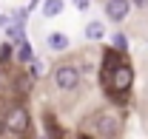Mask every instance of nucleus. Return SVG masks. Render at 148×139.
<instances>
[{"label": "nucleus", "mask_w": 148, "mask_h": 139, "mask_svg": "<svg viewBox=\"0 0 148 139\" xmlns=\"http://www.w3.org/2000/svg\"><path fill=\"white\" fill-rule=\"evenodd\" d=\"M131 85V68L128 65H117L114 74H106V91H125Z\"/></svg>", "instance_id": "obj_3"}, {"label": "nucleus", "mask_w": 148, "mask_h": 139, "mask_svg": "<svg viewBox=\"0 0 148 139\" xmlns=\"http://www.w3.org/2000/svg\"><path fill=\"white\" fill-rule=\"evenodd\" d=\"M9 23H12V20L6 17V14H0V26H3V29H6V26H9Z\"/></svg>", "instance_id": "obj_16"}, {"label": "nucleus", "mask_w": 148, "mask_h": 139, "mask_svg": "<svg viewBox=\"0 0 148 139\" xmlns=\"http://www.w3.org/2000/svg\"><path fill=\"white\" fill-rule=\"evenodd\" d=\"M3 125H6V131H9V134L23 136V134L29 131V111H26L23 105H12V108H9V114H6V119H3Z\"/></svg>", "instance_id": "obj_1"}, {"label": "nucleus", "mask_w": 148, "mask_h": 139, "mask_svg": "<svg viewBox=\"0 0 148 139\" xmlns=\"http://www.w3.org/2000/svg\"><path fill=\"white\" fill-rule=\"evenodd\" d=\"M94 134H97V136H111V134H117V122L111 119V117H106V114H100Z\"/></svg>", "instance_id": "obj_5"}, {"label": "nucleus", "mask_w": 148, "mask_h": 139, "mask_svg": "<svg viewBox=\"0 0 148 139\" xmlns=\"http://www.w3.org/2000/svg\"><path fill=\"white\" fill-rule=\"evenodd\" d=\"M49 46H51L54 51H66V48H69V37L63 34V31H51V34H49Z\"/></svg>", "instance_id": "obj_7"}, {"label": "nucleus", "mask_w": 148, "mask_h": 139, "mask_svg": "<svg viewBox=\"0 0 148 139\" xmlns=\"http://www.w3.org/2000/svg\"><path fill=\"white\" fill-rule=\"evenodd\" d=\"M6 60H12V46H9V43L0 46V63H6Z\"/></svg>", "instance_id": "obj_11"}, {"label": "nucleus", "mask_w": 148, "mask_h": 139, "mask_svg": "<svg viewBox=\"0 0 148 139\" xmlns=\"http://www.w3.org/2000/svg\"><path fill=\"white\" fill-rule=\"evenodd\" d=\"M17 60L20 63H32V60H34V51H32V46H29L26 40L17 46Z\"/></svg>", "instance_id": "obj_10"}, {"label": "nucleus", "mask_w": 148, "mask_h": 139, "mask_svg": "<svg viewBox=\"0 0 148 139\" xmlns=\"http://www.w3.org/2000/svg\"><path fill=\"white\" fill-rule=\"evenodd\" d=\"M114 46H117V48L123 51V48L128 46V40H125V34H117V37H114Z\"/></svg>", "instance_id": "obj_12"}, {"label": "nucleus", "mask_w": 148, "mask_h": 139, "mask_svg": "<svg viewBox=\"0 0 148 139\" xmlns=\"http://www.w3.org/2000/svg\"><path fill=\"white\" fill-rule=\"evenodd\" d=\"M103 34H106V26H103L100 20H91V23L86 26V37H88V40H103Z\"/></svg>", "instance_id": "obj_9"}, {"label": "nucleus", "mask_w": 148, "mask_h": 139, "mask_svg": "<svg viewBox=\"0 0 148 139\" xmlns=\"http://www.w3.org/2000/svg\"><path fill=\"white\" fill-rule=\"evenodd\" d=\"M131 12V3L128 0H106V14H108L111 23H123Z\"/></svg>", "instance_id": "obj_4"}, {"label": "nucleus", "mask_w": 148, "mask_h": 139, "mask_svg": "<svg viewBox=\"0 0 148 139\" xmlns=\"http://www.w3.org/2000/svg\"><path fill=\"white\" fill-rule=\"evenodd\" d=\"M80 68H74V65H57L54 68V85L60 91H74V88L80 85Z\"/></svg>", "instance_id": "obj_2"}, {"label": "nucleus", "mask_w": 148, "mask_h": 139, "mask_svg": "<svg viewBox=\"0 0 148 139\" xmlns=\"http://www.w3.org/2000/svg\"><path fill=\"white\" fill-rule=\"evenodd\" d=\"M74 6H77L80 12H88V6H91V0H74Z\"/></svg>", "instance_id": "obj_13"}, {"label": "nucleus", "mask_w": 148, "mask_h": 139, "mask_svg": "<svg viewBox=\"0 0 148 139\" xmlns=\"http://www.w3.org/2000/svg\"><path fill=\"white\" fill-rule=\"evenodd\" d=\"M63 9H66L63 0H46V3H43V14H46V17H57V14H63Z\"/></svg>", "instance_id": "obj_8"}, {"label": "nucleus", "mask_w": 148, "mask_h": 139, "mask_svg": "<svg viewBox=\"0 0 148 139\" xmlns=\"http://www.w3.org/2000/svg\"><path fill=\"white\" fill-rule=\"evenodd\" d=\"M131 6H137V9H145V6H148V0H131Z\"/></svg>", "instance_id": "obj_15"}, {"label": "nucleus", "mask_w": 148, "mask_h": 139, "mask_svg": "<svg viewBox=\"0 0 148 139\" xmlns=\"http://www.w3.org/2000/svg\"><path fill=\"white\" fill-rule=\"evenodd\" d=\"M6 34H9V40H14V43H23V40H26V29H23L20 20H14V23L6 26Z\"/></svg>", "instance_id": "obj_6"}, {"label": "nucleus", "mask_w": 148, "mask_h": 139, "mask_svg": "<svg viewBox=\"0 0 148 139\" xmlns=\"http://www.w3.org/2000/svg\"><path fill=\"white\" fill-rule=\"evenodd\" d=\"M40 74H43V65H40V63H34V60H32V77H40Z\"/></svg>", "instance_id": "obj_14"}]
</instances>
